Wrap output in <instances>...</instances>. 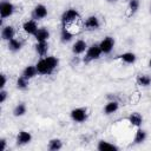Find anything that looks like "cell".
I'll return each instance as SVG.
<instances>
[{
  "instance_id": "cell-1",
  "label": "cell",
  "mask_w": 151,
  "mask_h": 151,
  "mask_svg": "<svg viewBox=\"0 0 151 151\" xmlns=\"http://www.w3.org/2000/svg\"><path fill=\"white\" fill-rule=\"evenodd\" d=\"M58 63L59 61H58V59L55 57L50 55V57H45L41 60H39L37 63L35 67H37L39 74L46 76V74H51L55 70V67L58 66Z\"/></svg>"
},
{
  "instance_id": "cell-2",
  "label": "cell",
  "mask_w": 151,
  "mask_h": 151,
  "mask_svg": "<svg viewBox=\"0 0 151 151\" xmlns=\"http://www.w3.org/2000/svg\"><path fill=\"white\" fill-rule=\"evenodd\" d=\"M101 53H103V52H101V50H100V46L97 45V44H93V45H91V46L86 50V54H85V57H84V61H85V63H90V61H92V60H96V59H98V58L100 57Z\"/></svg>"
},
{
  "instance_id": "cell-3",
  "label": "cell",
  "mask_w": 151,
  "mask_h": 151,
  "mask_svg": "<svg viewBox=\"0 0 151 151\" xmlns=\"http://www.w3.org/2000/svg\"><path fill=\"white\" fill-rule=\"evenodd\" d=\"M79 18V12L74 8H70L67 11H65L61 15V22H63V26H66L73 21H76L77 19Z\"/></svg>"
},
{
  "instance_id": "cell-4",
  "label": "cell",
  "mask_w": 151,
  "mask_h": 151,
  "mask_svg": "<svg viewBox=\"0 0 151 151\" xmlns=\"http://www.w3.org/2000/svg\"><path fill=\"white\" fill-rule=\"evenodd\" d=\"M71 118H72V120L77 122V123H83V122H85L87 119V112L83 107L73 109L71 111Z\"/></svg>"
},
{
  "instance_id": "cell-5",
  "label": "cell",
  "mask_w": 151,
  "mask_h": 151,
  "mask_svg": "<svg viewBox=\"0 0 151 151\" xmlns=\"http://www.w3.org/2000/svg\"><path fill=\"white\" fill-rule=\"evenodd\" d=\"M14 13V6L9 1H2L0 4V15L2 19L11 17Z\"/></svg>"
},
{
  "instance_id": "cell-6",
  "label": "cell",
  "mask_w": 151,
  "mask_h": 151,
  "mask_svg": "<svg viewBox=\"0 0 151 151\" xmlns=\"http://www.w3.org/2000/svg\"><path fill=\"white\" fill-rule=\"evenodd\" d=\"M99 46H100V50H101L103 53L109 54V53L113 50L114 40H113V38H111V37H106V38H104V39L100 41Z\"/></svg>"
},
{
  "instance_id": "cell-7",
  "label": "cell",
  "mask_w": 151,
  "mask_h": 151,
  "mask_svg": "<svg viewBox=\"0 0 151 151\" xmlns=\"http://www.w3.org/2000/svg\"><path fill=\"white\" fill-rule=\"evenodd\" d=\"M84 26H85L86 29L93 31V29H98V28H99L100 22H99V19H98L96 15H91V17H88V18L85 20Z\"/></svg>"
},
{
  "instance_id": "cell-8",
  "label": "cell",
  "mask_w": 151,
  "mask_h": 151,
  "mask_svg": "<svg viewBox=\"0 0 151 151\" xmlns=\"http://www.w3.org/2000/svg\"><path fill=\"white\" fill-rule=\"evenodd\" d=\"M32 140V134L28 131H20L17 136V144L18 145H26Z\"/></svg>"
},
{
  "instance_id": "cell-9",
  "label": "cell",
  "mask_w": 151,
  "mask_h": 151,
  "mask_svg": "<svg viewBox=\"0 0 151 151\" xmlns=\"http://www.w3.org/2000/svg\"><path fill=\"white\" fill-rule=\"evenodd\" d=\"M22 28H24V31L27 34H33V35H35V33L39 29L38 28V25H37V22L34 20H27V21H25L24 25H22Z\"/></svg>"
},
{
  "instance_id": "cell-10",
  "label": "cell",
  "mask_w": 151,
  "mask_h": 151,
  "mask_svg": "<svg viewBox=\"0 0 151 151\" xmlns=\"http://www.w3.org/2000/svg\"><path fill=\"white\" fill-rule=\"evenodd\" d=\"M32 15L37 20L44 19L47 15V8H46V6H44V5H37L34 7V9H33V14Z\"/></svg>"
},
{
  "instance_id": "cell-11",
  "label": "cell",
  "mask_w": 151,
  "mask_h": 151,
  "mask_svg": "<svg viewBox=\"0 0 151 151\" xmlns=\"http://www.w3.org/2000/svg\"><path fill=\"white\" fill-rule=\"evenodd\" d=\"M87 50V45L84 40H77L72 46V52L74 54H81Z\"/></svg>"
},
{
  "instance_id": "cell-12",
  "label": "cell",
  "mask_w": 151,
  "mask_h": 151,
  "mask_svg": "<svg viewBox=\"0 0 151 151\" xmlns=\"http://www.w3.org/2000/svg\"><path fill=\"white\" fill-rule=\"evenodd\" d=\"M14 34H15V31H14V27L13 26H5L4 28H2V31H1V38L4 39V40H7V41H9L11 39H13L14 38Z\"/></svg>"
},
{
  "instance_id": "cell-13",
  "label": "cell",
  "mask_w": 151,
  "mask_h": 151,
  "mask_svg": "<svg viewBox=\"0 0 151 151\" xmlns=\"http://www.w3.org/2000/svg\"><path fill=\"white\" fill-rule=\"evenodd\" d=\"M97 149L99 151H117L118 150V147L116 145H113L106 140H100L97 145Z\"/></svg>"
},
{
  "instance_id": "cell-14",
  "label": "cell",
  "mask_w": 151,
  "mask_h": 151,
  "mask_svg": "<svg viewBox=\"0 0 151 151\" xmlns=\"http://www.w3.org/2000/svg\"><path fill=\"white\" fill-rule=\"evenodd\" d=\"M35 39H37V41H47L48 40V38H50V32H48V29L47 28H45V27H41V28H39L38 29V32L35 33Z\"/></svg>"
},
{
  "instance_id": "cell-15",
  "label": "cell",
  "mask_w": 151,
  "mask_h": 151,
  "mask_svg": "<svg viewBox=\"0 0 151 151\" xmlns=\"http://www.w3.org/2000/svg\"><path fill=\"white\" fill-rule=\"evenodd\" d=\"M37 73H38L37 67L33 66V65H28V66H26V68L22 71V77H25L26 79L29 80V79L34 78V77L37 76Z\"/></svg>"
},
{
  "instance_id": "cell-16",
  "label": "cell",
  "mask_w": 151,
  "mask_h": 151,
  "mask_svg": "<svg viewBox=\"0 0 151 151\" xmlns=\"http://www.w3.org/2000/svg\"><path fill=\"white\" fill-rule=\"evenodd\" d=\"M129 123L133 126H140L142 125V122H143V117L138 113V112H133L129 116Z\"/></svg>"
},
{
  "instance_id": "cell-17",
  "label": "cell",
  "mask_w": 151,
  "mask_h": 151,
  "mask_svg": "<svg viewBox=\"0 0 151 151\" xmlns=\"http://www.w3.org/2000/svg\"><path fill=\"white\" fill-rule=\"evenodd\" d=\"M35 51L41 57L46 55V53L48 51V44H47V41H38L37 45H35Z\"/></svg>"
},
{
  "instance_id": "cell-18",
  "label": "cell",
  "mask_w": 151,
  "mask_h": 151,
  "mask_svg": "<svg viewBox=\"0 0 151 151\" xmlns=\"http://www.w3.org/2000/svg\"><path fill=\"white\" fill-rule=\"evenodd\" d=\"M118 107H119L118 101H116V100H111V101H109V103L105 105V107H104V112H105L106 114H111V113L116 112V111L118 110Z\"/></svg>"
},
{
  "instance_id": "cell-19",
  "label": "cell",
  "mask_w": 151,
  "mask_h": 151,
  "mask_svg": "<svg viewBox=\"0 0 151 151\" xmlns=\"http://www.w3.org/2000/svg\"><path fill=\"white\" fill-rule=\"evenodd\" d=\"M119 58H120L124 63H126V64H133V63L136 61V54L132 53V52H125V53L120 54Z\"/></svg>"
},
{
  "instance_id": "cell-20",
  "label": "cell",
  "mask_w": 151,
  "mask_h": 151,
  "mask_svg": "<svg viewBox=\"0 0 151 151\" xmlns=\"http://www.w3.org/2000/svg\"><path fill=\"white\" fill-rule=\"evenodd\" d=\"M61 147H63V143L58 138H53L48 142V150L51 151H57V150H60Z\"/></svg>"
},
{
  "instance_id": "cell-21",
  "label": "cell",
  "mask_w": 151,
  "mask_h": 151,
  "mask_svg": "<svg viewBox=\"0 0 151 151\" xmlns=\"http://www.w3.org/2000/svg\"><path fill=\"white\" fill-rule=\"evenodd\" d=\"M137 83L140 86H149L151 84V77L147 74H139L137 78Z\"/></svg>"
},
{
  "instance_id": "cell-22",
  "label": "cell",
  "mask_w": 151,
  "mask_h": 151,
  "mask_svg": "<svg viewBox=\"0 0 151 151\" xmlns=\"http://www.w3.org/2000/svg\"><path fill=\"white\" fill-rule=\"evenodd\" d=\"M145 139H146V132H145L144 130H142V129L137 130V132H136V134H134L133 142H134L136 144H140V143H143Z\"/></svg>"
},
{
  "instance_id": "cell-23",
  "label": "cell",
  "mask_w": 151,
  "mask_h": 151,
  "mask_svg": "<svg viewBox=\"0 0 151 151\" xmlns=\"http://www.w3.org/2000/svg\"><path fill=\"white\" fill-rule=\"evenodd\" d=\"M8 48H9L11 51H13V52L19 51V50L21 48V41L18 40V39H15V38L11 39V40L8 41Z\"/></svg>"
},
{
  "instance_id": "cell-24",
  "label": "cell",
  "mask_w": 151,
  "mask_h": 151,
  "mask_svg": "<svg viewBox=\"0 0 151 151\" xmlns=\"http://www.w3.org/2000/svg\"><path fill=\"white\" fill-rule=\"evenodd\" d=\"M60 38H61V41L63 42H68V41H71L72 40V38H73V35H72V33L64 26L63 27V29H61V34H60Z\"/></svg>"
},
{
  "instance_id": "cell-25",
  "label": "cell",
  "mask_w": 151,
  "mask_h": 151,
  "mask_svg": "<svg viewBox=\"0 0 151 151\" xmlns=\"http://www.w3.org/2000/svg\"><path fill=\"white\" fill-rule=\"evenodd\" d=\"M25 113H26V105L22 104V103L18 104V105L14 107V110H13V114H14L15 117H21V116H24Z\"/></svg>"
},
{
  "instance_id": "cell-26",
  "label": "cell",
  "mask_w": 151,
  "mask_h": 151,
  "mask_svg": "<svg viewBox=\"0 0 151 151\" xmlns=\"http://www.w3.org/2000/svg\"><path fill=\"white\" fill-rule=\"evenodd\" d=\"M17 87L19 90H26L28 87V79H26L25 77H19L17 80Z\"/></svg>"
},
{
  "instance_id": "cell-27",
  "label": "cell",
  "mask_w": 151,
  "mask_h": 151,
  "mask_svg": "<svg viewBox=\"0 0 151 151\" xmlns=\"http://www.w3.org/2000/svg\"><path fill=\"white\" fill-rule=\"evenodd\" d=\"M138 8H139V0H130L129 1V9L132 14L136 13Z\"/></svg>"
},
{
  "instance_id": "cell-28",
  "label": "cell",
  "mask_w": 151,
  "mask_h": 151,
  "mask_svg": "<svg viewBox=\"0 0 151 151\" xmlns=\"http://www.w3.org/2000/svg\"><path fill=\"white\" fill-rule=\"evenodd\" d=\"M6 98H7V92H6L5 90H1V91H0V103H1V104L5 103Z\"/></svg>"
},
{
  "instance_id": "cell-29",
  "label": "cell",
  "mask_w": 151,
  "mask_h": 151,
  "mask_svg": "<svg viewBox=\"0 0 151 151\" xmlns=\"http://www.w3.org/2000/svg\"><path fill=\"white\" fill-rule=\"evenodd\" d=\"M0 78H1V83H0V87L1 88H4L5 87V85H6V81H7V79H6V76L2 73L1 76H0Z\"/></svg>"
},
{
  "instance_id": "cell-30",
  "label": "cell",
  "mask_w": 151,
  "mask_h": 151,
  "mask_svg": "<svg viewBox=\"0 0 151 151\" xmlns=\"http://www.w3.org/2000/svg\"><path fill=\"white\" fill-rule=\"evenodd\" d=\"M0 143H1V151H5L6 150V139L5 138H1L0 139Z\"/></svg>"
},
{
  "instance_id": "cell-31",
  "label": "cell",
  "mask_w": 151,
  "mask_h": 151,
  "mask_svg": "<svg viewBox=\"0 0 151 151\" xmlns=\"http://www.w3.org/2000/svg\"><path fill=\"white\" fill-rule=\"evenodd\" d=\"M107 2H113V1H116V0H106Z\"/></svg>"
},
{
  "instance_id": "cell-32",
  "label": "cell",
  "mask_w": 151,
  "mask_h": 151,
  "mask_svg": "<svg viewBox=\"0 0 151 151\" xmlns=\"http://www.w3.org/2000/svg\"><path fill=\"white\" fill-rule=\"evenodd\" d=\"M149 66H150V68H151V59H150V61H149Z\"/></svg>"
},
{
  "instance_id": "cell-33",
  "label": "cell",
  "mask_w": 151,
  "mask_h": 151,
  "mask_svg": "<svg viewBox=\"0 0 151 151\" xmlns=\"http://www.w3.org/2000/svg\"><path fill=\"white\" fill-rule=\"evenodd\" d=\"M150 11H151V6H150Z\"/></svg>"
}]
</instances>
